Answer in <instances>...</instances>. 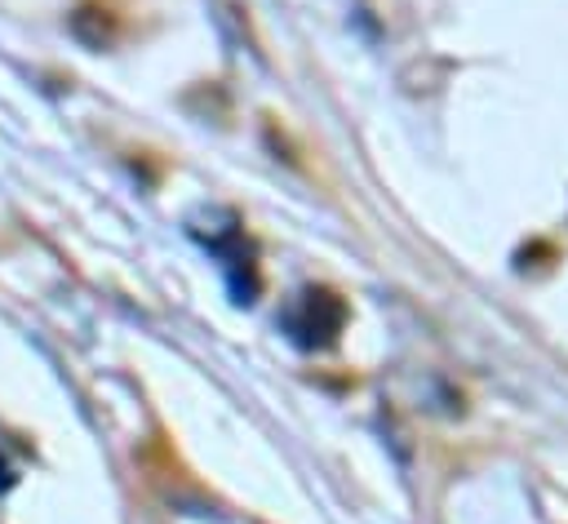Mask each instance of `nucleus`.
I'll return each mask as SVG.
<instances>
[{
  "label": "nucleus",
  "mask_w": 568,
  "mask_h": 524,
  "mask_svg": "<svg viewBox=\"0 0 568 524\" xmlns=\"http://www.w3.org/2000/svg\"><path fill=\"white\" fill-rule=\"evenodd\" d=\"M342 324H346V302H342L337 293H328V289H306V293L297 298L293 333H297L302 342L328 346V342H337Z\"/></svg>",
  "instance_id": "nucleus-1"
}]
</instances>
